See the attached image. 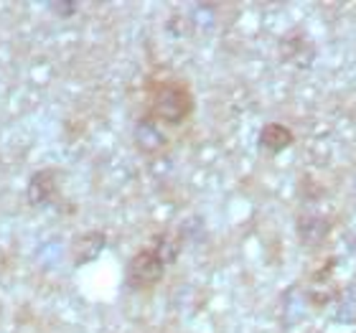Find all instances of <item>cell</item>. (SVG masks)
I'll list each match as a JSON object with an SVG mask.
<instances>
[{"instance_id":"1","label":"cell","mask_w":356,"mask_h":333,"mask_svg":"<svg viewBox=\"0 0 356 333\" xmlns=\"http://www.w3.org/2000/svg\"><path fill=\"white\" fill-rule=\"evenodd\" d=\"M193 95L181 79H161L150 89V117L165 125H184L193 115Z\"/></svg>"},{"instance_id":"2","label":"cell","mask_w":356,"mask_h":333,"mask_svg":"<svg viewBox=\"0 0 356 333\" xmlns=\"http://www.w3.org/2000/svg\"><path fill=\"white\" fill-rule=\"evenodd\" d=\"M165 262L161 257H158L156 250H150V247H145V250L135 252L133 257H130V262H127L125 267V285L130 290H135V293H145V290H153L158 285V282L163 280L165 275Z\"/></svg>"},{"instance_id":"3","label":"cell","mask_w":356,"mask_h":333,"mask_svg":"<svg viewBox=\"0 0 356 333\" xmlns=\"http://www.w3.org/2000/svg\"><path fill=\"white\" fill-rule=\"evenodd\" d=\"M26 201L33 209H51L59 201V173L54 168L36 170L26 186Z\"/></svg>"},{"instance_id":"4","label":"cell","mask_w":356,"mask_h":333,"mask_svg":"<svg viewBox=\"0 0 356 333\" xmlns=\"http://www.w3.org/2000/svg\"><path fill=\"white\" fill-rule=\"evenodd\" d=\"M104 247H107V234H104L102 229H89L72 239L69 254H72L74 267H84V265H89V262H95L104 252Z\"/></svg>"},{"instance_id":"5","label":"cell","mask_w":356,"mask_h":333,"mask_svg":"<svg viewBox=\"0 0 356 333\" xmlns=\"http://www.w3.org/2000/svg\"><path fill=\"white\" fill-rule=\"evenodd\" d=\"M133 140H135V145H138V150L145 153V156H156V153L165 150V145H168V138H165L163 130L158 127V120H153L150 115L135 122Z\"/></svg>"},{"instance_id":"6","label":"cell","mask_w":356,"mask_h":333,"mask_svg":"<svg viewBox=\"0 0 356 333\" xmlns=\"http://www.w3.org/2000/svg\"><path fill=\"white\" fill-rule=\"evenodd\" d=\"M296 140V135L290 127H285L282 122H267L265 127L260 130V148L267 150V153H282L288 150Z\"/></svg>"},{"instance_id":"7","label":"cell","mask_w":356,"mask_h":333,"mask_svg":"<svg viewBox=\"0 0 356 333\" xmlns=\"http://www.w3.org/2000/svg\"><path fill=\"white\" fill-rule=\"evenodd\" d=\"M150 250H156L158 257L163 259L165 265H173L178 254H181V237L173 234V232H161V234L153 237V247Z\"/></svg>"},{"instance_id":"8","label":"cell","mask_w":356,"mask_h":333,"mask_svg":"<svg viewBox=\"0 0 356 333\" xmlns=\"http://www.w3.org/2000/svg\"><path fill=\"white\" fill-rule=\"evenodd\" d=\"M76 3H49V10H54V13H59V18H69V15L76 10Z\"/></svg>"}]
</instances>
